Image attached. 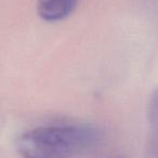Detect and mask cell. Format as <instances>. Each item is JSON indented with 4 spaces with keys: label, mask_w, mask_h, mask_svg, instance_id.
<instances>
[{
    "label": "cell",
    "mask_w": 158,
    "mask_h": 158,
    "mask_svg": "<svg viewBox=\"0 0 158 158\" xmlns=\"http://www.w3.org/2000/svg\"><path fill=\"white\" fill-rule=\"evenodd\" d=\"M79 0H37L40 18L48 22H56L67 18L75 10Z\"/></svg>",
    "instance_id": "7a4b0ae2"
},
{
    "label": "cell",
    "mask_w": 158,
    "mask_h": 158,
    "mask_svg": "<svg viewBox=\"0 0 158 158\" xmlns=\"http://www.w3.org/2000/svg\"><path fill=\"white\" fill-rule=\"evenodd\" d=\"M95 130L87 126H48L23 133L16 148L23 158H75L97 142Z\"/></svg>",
    "instance_id": "6da1fadb"
}]
</instances>
